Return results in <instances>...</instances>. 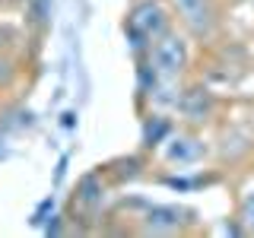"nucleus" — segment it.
<instances>
[{"label": "nucleus", "instance_id": "2", "mask_svg": "<svg viewBox=\"0 0 254 238\" xmlns=\"http://www.w3.org/2000/svg\"><path fill=\"white\" fill-rule=\"evenodd\" d=\"M178 16L185 29L197 38H206L216 26V6L213 0H178Z\"/></svg>", "mask_w": 254, "mask_h": 238}, {"label": "nucleus", "instance_id": "1", "mask_svg": "<svg viewBox=\"0 0 254 238\" xmlns=\"http://www.w3.org/2000/svg\"><path fill=\"white\" fill-rule=\"evenodd\" d=\"M149 63L159 76H178L181 70L188 67V48L178 35L172 32H162L159 38H153V48H149Z\"/></svg>", "mask_w": 254, "mask_h": 238}, {"label": "nucleus", "instance_id": "6", "mask_svg": "<svg viewBox=\"0 0 254 238\" xmlns=\"http://www.w3.org/2000/svg\"><path fill=\"white\" fill-rule=\"evenodd\" d=\"M190 140H175V146L169 149V159L172 162H194L197 156H200V143L194 140V146H188Z\"/></svg>", "mask_w": 254, "mask_h": 238}, {"label": "nucleus", "instance_id": "7", "mask_svg": "<svg viewBox=\"0 0 254 238\" xmlns=\"http://www.w3.org/2000/svg\"><path fill=\"white\" fill-rule=\"evenodd\" d=\"M242 222H245L248 232H254V190L245 197V203H242Z\"/></svg>", "mask_w": 254, "mask_h": 238}, {"label": "nucleus", "instance_id": "4", "mask_svg": "<svg viewBox=\"0 0 254 238\" xmlns=\"http://www.w3.org/2000/svg\"><path fill=\"white\" fill-rule=\"evenodd\" d=\"M210 108H213V99L203 89H190L181 99V111H185V118H190V121H203L210 115Z\"/></svg>", "mask_w": 254, "mask_h": 238}, {"label": "nucleus", "instance_id": "3", "mask_svg": "<svg viewBox=\"0 0 254 238\" xmlns=\"http://www.w3.org/2000/svg\"><path fill=\"white\" fill-rule=\"evenodd\" d=\"M169 26V19H165V10L153 0H146V3H140L137 10L130 13V32H137L143 38H159Z\"/></svg>", "mask_w": 254, "mask_h": 238}, {"label": "nucleus", "instance_id": "8", "mask_svg": "<svg viewBox=\"0 0 254 238\" xmlns=\"http://www.w3.org/2000/svg\"><path fill=\"white\" fill-rule=\"evenodd\" d=\"M10 3H26V0H10Z\"/></svg>", "mask_w": 254, "mask_h": 238}, {"label": "nucleus", "instance_id": "5", "mask_svg": "<svg viewBox=\"0 0 254 238\" xmlns=\"http://www.w3.org/2000/svg\"><path fill=\"white\" fill-rule=\"evenodd\" d=\"M178 226H181V213L172 210V206H159V210H153L149 213V222H146L149 232H175Z\"/></svg>", "mask_w": 254, "mask_h": 238}]
</instances>
